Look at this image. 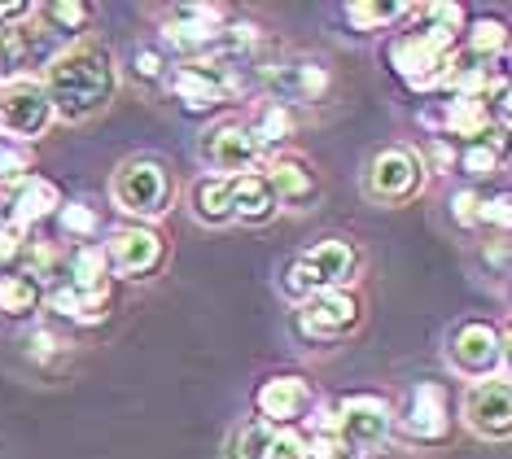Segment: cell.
<instances>
[{"instance_id":"cell-13","label":"cell","mask_w":512,"mask_h":459,"mask_svg":"<svg viewBox=\"0 0 512 459\" xmlns=\"http://www.w3.org/2000/svg\"><path fill=\"white\" fill-rule=\"evenodd\" d=\"M106 263H110L119 276H127V280H145V276H154L158 267H162V237H158L154 228H145V223L110 232Z\"/></svg>"},{"instance_id":"cell-33","label":"cell","mask_w":512,"mask_h":459,"mask_svg":"<svg viewBox=\"0 0 512 459\" xmlns=\"http://www.w3.org/2000/svg\"><path fill=\"white\" fill-rule=\"evenodd\" d=\"M311 459H364V451L351 442H342L337 433H320V438L311 442Z\"/></svg>"},{"instance_id":"cell-27","label":"cell","mask_w":512,"mask_h":459,"mask_svg":"<svg viewBox=\"0 0 512 459\" xmlns=\"http://www.w3.org/2000/svg\"><path fill=\"white\" fill-rule=\"evenodd\" d=\"M267 442H272V429L259 425V420H246L228 433L224 442V459H263L267 455Z\"/></svg>"},{"instance_id":"cell-29","label":"cell","mask_w":512,"mask_h":459,"mask_svg":"<svg viewBox=\"0 0 512 459\" xmlns=\"http://www.w3.org/2000/svg\"><path fill=\"white\" fill-rule=\"evenodd\" d=\"M263 459H311V442L298 429H281V433H272Z\"/></svg>"},{"instance_id":"cell-21","label":"cell","mask_w":512,"mask_h":459,"mask_svg":"<svg viewBox=\"0 0 512 459\" xmlns=\"http://www.w3.org/2000/svg\"><path fill=\"white\" fill-rule=\"evenodd\" d=\"M464 53L477 57L482 66L504 62V53H508V27L499 18H477L473 27H469V49H464Z\"/></svg>"},{"instance_id":"cell-5","label":"cell","mask_w":512,"mask_h":459,"mask_svg":"<svg viewBox=\"0 0 512 459\" xmlns=\"http://www.w3.org/2000/svg\"><path fill=\"white\" fill-rule=\"evenodd\" d=\"M53 123V105L44 97V84L31 75H18L0 88V132H5L14 145H27V140H40Z\"/></svg>"},{"instance_id":"cell-7","label":"cell","mask_w":512,"mask_h":459,"mask_svg":"<svg viewBox=\"0 0 512 459\" xmlns=\"http://www.w3.org/2000/svg\"><path fill=\"white\" fill-rule=\"evenodd\" d=\"M311 403H316V390H311L307 376H294V372L267 376L259 390H254V411H259L254 420L272 433H281V429H294L311 411Z\"/></svg>"},{"instance_id":"cell-15","label":"cell","mask_w":512,"mask_h":459,"mask_svg":"<svg viewBox=\"0 0 512 459\" xmlns=\"http://www.w3.org/2000/svg\"><path fill=\"white\" fill-rule=\"evenodd\" d=\"M263 180L267 188L276 193V202L281 206H302V202H311L316 197V167H311L307 158H298V153H276V158H267L263 162Z\"/></svg>"},{"instance_id":"cell-11","label":"cell","mask_w":512,"mask_h":459,"mask_svg":"<svg viewBox=\"0 0 512 459\" xmlns=\"http://www.w3.org/2000/svg\"><path fill=\"white\" fill-rule=\"evenodd\" d=\"M394 429V416L386 407V398H372V394H351L342 398L333 411V433L342 442L359 446V451H368V446H381L390 438Z\"/></svg>"},{"instance_id":"cell-9","label":"cell","mask_w":512,"mask_h":459,"mask_svg":"<svg viewBox=\"0 0 512 459\" xmlns=\"http://www.w3.org/2000/svg\"><path fill=\"white\" fill-rule=\"evenodd\" d=\"M267 88L276 92V105H324L337 92V79L329 62L320 57H298V62H276L267 70Z\"/></svg>"},{"instance_id":"cell-4","label":"cell","mask_w":512,"mask_h":459,"mask_svg":"<svg viewBox=\"0 0 512 459\" xmlns=\"http://www.w3.org/2000/svg\"><path fill=\"white\" fill-rule=\"evenodd\" d=\"M425 180H429L425 153L394 145V149H381L368 158L364 197L368 202H381V206H403V202H412V197H421Z\"/></svg>"},{"instance_id":"cell-17","label":"cell","mask_w":512,"mask_h":459,"mask_svg":"<svg viewBox=\"0 0 512 459\" xmlns=\"http://www.w3.org/2000/svg\"><path fill=\"white\" fill-rule=\"evenodd\" d=\"M57 206H62V193H57V184L44 180V175H31V180L14 193V215H9V223H18V228H31V223L49 219Z\"/></svg>"},{"instance_id":"cell-25","label":"cell","mask_w":512,"mask_h":459,"mask_svg":"<svg viewBox=\"0 0 512 459\" xmlns=\"http://www.w3.org/2000/svg\"><path fill=\"white\" fill-rule=\"evenodd\" d=\"M36 18H40L53 35H79V31L88 27L92 9L79 5V0H57V5H36Z\"/></svg>"},{"instance_id":"cell-19","label":"cell","mask_w":512,"mask_h":459,"mask_svg":"<svg viewBox=\"0 0 512 459\" xmlns=\"http://www.w3.org/2000/svg\"><path fill=\"white\" fill-rule=\"evenodd\" d=\"M49 306L66 320H79V324H92L106 315V289H75V285H62L49 293Z\"/></svg>"},{"instance_id":"cell-16","label":"cell","mask_w":512,"mask_h":459,"mask_svg":"<svg viewBox=\"0 0 512 459\" xmlns=\"http://www.w3.org/2000/svg\"><path fill=\"white\" fill-rule=\"evenodd\" d=\"M228 184H232V219H241V223H267V219H276L281 202H276V193L267 188V180H263L259 171L237 175V180H228Z\"/></svg>"},{"instance_id":"cell-35","label":"cell","mask_w":512,"mask_h":459,"mask_svg":"<svg viewBox=\"0 0 512 459\" xmlns=\"http://www.w3.org/2000/svg\"><path fill=\"white\" fill-rule=\"evenodd\" d=\"M62 228L71 232V237H92V232H97L101 223H97V215H92L88 206L71 202V206H62Z\"/></svg>"},{"instance_id":"cell-3","label":"cell","mask_w":512,"mask_h":459,"mask_svg":"<svg viewBox=\"0 0 512 459\" xmlns=\"http://www.w3.org/2000/svg\"><path fill=\"white\" fill-rule=\"evenodd\" d=\"M359 276V250L346 237H329L320 245H311L307 254L289 267L285 289L294 298H311L320 289H351Z\"/></svg>"},{"instance_id":"cell-24","label":"cell","mask_w":512,"mask_h":459,"mask_svg":"<svg viewBox=\"0 0 512 459\" xmlns=\"http://www.w3.org/2000/svg\"><path fill=\"white\" fill-rule=\"evenodd\" d=\"M246 127H250V136L259 140V149H267V145H281V140L294 132V119H289L285 105L267 101V105H259V110H254V119H250Z\"/></svg>"},{"instance_id":"cell-36","label":"cell","mask_w":512,"mask_h":459,"mask_svg":"<svg viewBox=\"0 0 512 459\" xmlns=\"http://www.w3.org/2000/svg\"><path fill=\"white\" fill-rule=\"evenodd\" d=\"M0 79H18V49H14V35L9 27H0Z\"/></svg>"},{"instance_id":"cell-1","label":"cell","mask_w":512,"mask_h":459,"mask_svg":"<svg viewBox=\"0 0 512 459\" xmlns=\"http://www.w3.org/2000/svg\"><path fill=\"white\" fill-rule=\"evenodd\" d=\"M44 97L53 119L84 123L114 101V62L101 44H71L44 66Z\"/></svg>"},{"instance_id":"cell-22","label":"cell","mask_w":512,"mask_h":459,"mask_svg":"<svg viewBox=\"0 0 512 459\" xmlns=\"http://www.w3.org/2000/svg\"><path fill=\"white\" fill-rule=\"evenodd\" d=\"M40 306V285L31 276L0 272V315H31Z\"/></svg>"},{"instance_id":"cell-30","label":"cell","mask_w":512,"mask_h":459,"mask_svg":"<svg viewBox=\"0 0 512 459\" xmlns=\"http://www.w3.org/2000/svg\"><path fill=\"white\" fill-rule=\"evenodd\" d=\"M464 171L473 175V180H486V175H495V167H499V149L495 145H482V140H473L469 149H464Z\"/></svg>"},{"instance_id":"cell-26","label":"cell","mask_w":512,"mask_h":459,"mask_svg":"<svg viewBox=\"0 0 512 459\" xmlns=\"http://www.w3.org/2000/svg\"><path fill=\"white\" fill-rule=\"evenodd\" d=\"M399 18H407V5H381V0H355V5H346V22L355 31H386Z\"/></svg>"},{"instance_id":"cell-34","label":"cell","mask_w":512,"mask_h":459,"mask_svg":"<svg viewBox=\"0 0 512 459\" xmlns=\"http://www.w3.org/2000/svg\"><path fill=\"white\" fill-rule=\"evenodd\" d=\"M22 254H27V228H18V223H0V267L18 263Z\"/></svg>"},{"instance_id":"cell-23","label":"cell","mask_w":512,"mask_h":459,"mask_svg":"<svg viewBox=\"0 0 512 459\" xmlns=\"http://www.w3.org/2000/svg\"><path fill=\"white\" fill-rule=\"evenodd\" d=\"M66 267H71V280H66V285H75V289H106L110 263H106V250H101V245H79Z\"/></svg>"},{"instance_id":"cell-10","label":"cell","mask_w":512,"mask_h":459,"mask_svg":"<svg viewBox=\"0 0 512 459\" xmlns=\"http://www.w3.org/2000/svg\"><path fill=\"white\" fill-rule=\"evenodd\" d=\"M464 425H469L477 438L486 442H508L512 433V390L508 376L499 372L491 381H473L469 394H464Z\"/></svg>"},{"instance_id":"cell-14","label":"cell","mask_w":512,"mask_h":459,"mask_svg":"<svg viewBox=\"0 0 512 459\" xmlns=\"http://www.w3.org/2000/svg\"><path fill=\"white\" fill-rule=\"evenodd\" d=\"M364 320V302L351 289H320L302 302V328L316 337H346Z\"/></svg>"},{"instance_id":"cell-32","label":"cell","mask_w":512,"mask_h":459,"mask_svg":"<svg viewBox=\"0 0 512 459\" xmlns=\"http://www.w3.org/2000/svg\"><path fill=\"white\" fill-rule=\"evenodd\" d=\"M482 202L486 197L477 193V188H464V193H456V202H451V219H456L460 228H477V223H482Z\"/></svg>"},{"instance_id":"cell-31","label":"cell","mask_w":512,"mask_h":459,"mask_svg":"<svg viewBox=\"0 0 512 459\" xmlns=\"http://www.w3.org/2000/svg\"><path fill=\"white\" fill-rule=\"evenodd\" d=\"M132 75L145 84H158V79H167V57L158 49H132Z\"/></svg>"},{"instance_id":"cell-18","label":"cell","mask_w":512,"mask_h":459,"mask_svg":"<svg viewBox=\"0 0 512 459\" xmlns=\"http://www.w3.org/2000/svg\"><path fill=\"white\" fill-rule=\"evenodd\" d=\"M189 206H193V219L197 223H232V184L219 180V175H202L189 193Z\"/></svg>"},{"instance_id":"cell-28","label":"cell","mask_w":512,"mask_h":459,"mask_svg":"<svg viewBox=\"0 0 512 459\" xmlns=\"http://www.w3.org/2000/svg\"><path fill=\"white\" fill-rule=\"evenodd\" d=\"M31 175H36L31 153L22 145H14V140H0V193H18Z\"/></svg>"},{"instance_id":"cell-12","label":"cell","mask_w":512,"mask_h":459,"mask_svg":"<svg viewBox=\"0 0 512 459\" xmlns=\"http://www.w3.org/2000/svg\"><path fill=\"white\" fill-rule=\"evenodd\" d=\"M399 429L407 442L416 446H438L447 442L451 433V403H447V390L438 381H425L416 385L412 398H407V411L399 416Z\"/></svg>"},{"instance_id":"cell-8","label":"cell","mask_w":512,"mask_h":459,"mask_svg":"<svg viewBox=\"0 0 512 459\" xmlns=\"http://www.w3.org/2000/svg\"><path fill=\"white\" fill-rule=\"evenodd\" d=\"M197 153H202V162L219 175V180L250 175V171H259V162H263V149H259V140L250 136L246 123H219V127H211V132L202 136V145H197Z\"/></svg>"},{"instance_id":"cell-2","label":"cell","mask_w":512,"mask_h":459,"mask_svg":"<svg viewBox=\"0 0 512 459\" xmlns=\"http://www.w3.org/2000/svg\"><path fill=\"white\" fill-rule=\"evenodd\" d=\"M110 197L132 219H162L176 197V180L154 158H127L110 180Z\"/></svg>"},{"instance_id":"cell-6","label":"cell","mask_w":512,"mask_h":459,"mask_svg":"<svg viewBox=\"0 0 512 459\" xmlns=\"http://www.w3.org/2000/svg\"><path fill=\"white\" fill-rule=\"evenodd\" d=\"M447 359L464 381H491L504 368V333L486 320H464L456 333H451Z\"/></svg>"},{"instance_id":"cell-37","label":"cell","mask_w":512,"mask_h":459,"mask_svg":"<svg viewBox=\"0 0 512 459\" xmlns=\"http://www.w3.org/2000/svg\"><path fill=\"white\" fill-rule=\"evenodd\" d=\"M482 223H495L499 232L508 228V193H499L495 202H482Z\"/></svg>"},{"instance_id":"cell-38","label":"cell","mask_w":512,"mask_h":459,"mask_svg":"<svg viewBox=\"0 0 512 459\" xmlns=\"http://www.w3.org/2000/svg\"><path fill=\"white\" fill-rule=\"evenodd\" d=\"M429 162H434V171H447L451 167V145L434 140V145H429ZM429 162H425V167H429Z\"/></svg>"},{"instance_id":"cell-20","label":"cell","mask_w":512,"mask_h":459,"mask_svg":"<svg viewBox=\"0 0 512 459\" xmlns=\"http://www.w3.org/2000/svg\"><path fill=\"white\" fill-rule=\"evenodd\" d=\"M486 105L482 97H451L447 110H442V132L447 136H464V140H477L486 136Z\"/></svg>"}]
</instances>
